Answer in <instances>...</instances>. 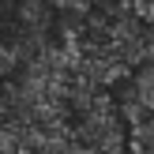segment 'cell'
I'll use <instances>...</instances> for the list:
<instances>
[{
    "label": "cell",
    "mask_w": 154,
    "mask_h": 154,
    "mask_svg": "<svg viewBox=\"0 0 154 154\" xmlns=\"http://www.w3.org/2000/svg\"><path fill=\"white\" fill-rule=\"evenodd\" d=\"M64 49L79 75L98 87H113L132 68L150 60L147 15H135L128 4L113 0L83 19L64 23Z\"/></svg>",
    "instance_id": "1"
}]
</instances>
